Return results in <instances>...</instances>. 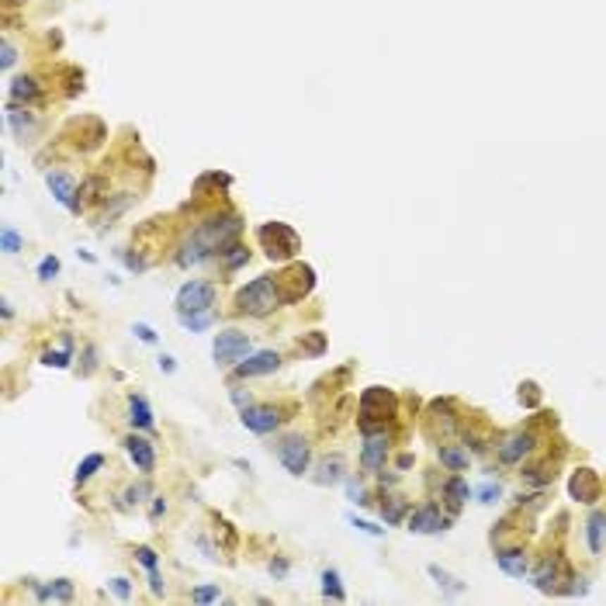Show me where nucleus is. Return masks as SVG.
I'll return each instance as SVG.
<instances>
[{"mask_svg":"<svg viewBox=\"0 0 606 606\" xmlns=\"http://www.w3.org/2000/svg\"><path fill=\"white\" fill-rule=\"evenodd\" d=\"M242 233L240 215H215L202 222V229H194V236L184 242V249L177 253V264L180 267H191V264H202L211 249H218L222 242H233Z\"/></svg>","mask_w":606,"mask_h":606,"instance_id":"obj_1","label":"nucleus"},{"mask_svg":"<svg viewBox=\"0 0 606 606\" xmlns=\"http://www.w3.org/2000/svg\"><path fill=\"white\" fill-rule=\"evenodd\" d=\"M240 309L249 316H267L271 309H278V284L274 278H256L240 291Z\"/></svg>","mask_w":606,"mask_h":606,"instance_id":"obj_2","label":"nucleus"},{"mask_svg":"<svg viewBox=\"0 0 606 606\" xmlns=\"http://www.w3.org/2000/svg\"><path fill=\"white\" fill-rule=\"evenodd\" d=\"M215 305V284L211 281H187L177 291V316L180 312H208Z\"/></svg>","mask_w":606,"mask_h":606,"instance_id":"obj_3","label":"nucleus"},{"mask_svg":"<svg viewBox=\"0 0 606 606\" xmlns=\"http://www.w3.org/2000/svg\"><path fill=\"white\" fill-rule=\"evenodd\" d=\"M260 240L267 242V256L271 260H287L295 249H298V233L287 229L284 222H271L260 229Z\"/></svg>","mask_w":606,"mask_h":606,"instance_id":"obj_4","label":"nucleus"},{"mask_svg":"<svg viewBox=\"0 0 606 606\" xmlns=\"http://www.w3.org/2000/svg\"><path fill=\"white\" fill-rule=\"evenodd\" d=\"M215 364H240L246 354H249V336L246 333H236V329H225L215 336Z\"/></svg>","mask_w":606,"mask_h":606,"instance_id":"obj_5","label":"nucleus"},{"mask_svg":"<svg viewBox=\"0 0 606 606\" xmlns=\"http://www.w3.org/2000/svg\"><path fill=\"white\" fill-rule=\"evenodd\" d=\"M240 419H242V426L253 430V433H274L278 423H281L278 409H271V405H246Z\"/></svg>","mask_w":606,"mask_h":606,"instance_id":"obj_6","label":"nucleus"},{"mask_svg":"<svg viewBox=\"0 0 606 606\" xmlns=\"http://www.w3.org/2000/svg\"><path fill=\"white\" fill-rule=\"evenodd\" d=\"M278 457H281V464L291 475H305V468H309V444L298 440V437H287L278 447Z\"/></svg>","mask_w":606,"mask_h":606,"instance_id":"obj_7","label":"nucleus"},{"mask_svg":"<svg viewBox=\"0 0 606 606\" xmlns=\"http://www.w3.org/2000/svg\"><path fill=\"white\" fill-rule=\"evenodd\" d=\"M385 454H388V433L378 430V433H367V444H364V454H361V464L378 471L385 464Z\"/></svg>","mask_w":606,"mask_h":606,"instance_id":"obj_8","label":"nucleus"},{"mask_svg":"<svg viewBox=\"0 0 606 606\" xmlns=\"http://www.w3.org/2000/svg\"><path fill=\"white\" fill-rule=\"evenodd\" d=\"M278 364H281V357H278L274 350H260V354H253L249 361L236 364V374H240V378H253V374H267V371H278Z\"/></svg>","mask_w":606,"mask_h":606,"instance_id":"obj_9","label":"nucleus"},{"mask_svg":"<svg viewBox=\"0 0 606 606\" xmlns=\"http://www.w3.org/2000/svg\"><path fill=\"white\" fill-rule=\"evenodd\" d=\"M45 184H49L52 198H56L59 204H66V208H73V211L80 208L77 198H73V194H77V187H73V180H70L66 173H45Z\"/></svg>","mask_w":606,"mask_h":606,"instance_id":"obj_10","label":"nucleus"},{"mask_svg":"<svg viewBox=\"0 0 606 606\" xmlns=\"http://www.w3.org/2000/svg\"><path fill=\"white\" fill-rule=\"evenodd\" d=\"M125 450H128V457L135 461V468L139 471H153V464H156V454H153V444L149 440H142V437H128L125 440Z\"/></svg>","mask_w":606,"mask_h":606,"instance_id":"obj_11","label":"nucleus"},{"mask_svg":"<svg viewBox=\"0 0 606 606\" xmlns=\"http://www.w3.org/2000/svg\"><path fill=\"white\" fill-rule=\"evenodd\" d=\"M530 450H533V433H513L506 444L499 447V461L517 464V461H524V454H530Z\"/></svg>","mask_w":606,"mask_h":606,"instance_id":"obj_12","label":"nucleus"},{"mask_svg":"<svg viewBox=\"0 0 606 606\" xmlns=\"http://www.w3.org/2000/svg\"><path fill=\"white\" fill-rule=\"evenodd\" d=\"M409 530H416V533H437V530H444V517L437 513V506H423V509L412 513Z\"/></svg>","mask_w":606,"mask_h":606,"instance_id":"obj_13","label":"nucleus"},{"mask_svg":"<svg viewBox=\"0 0 606 606\" xmlns=\"http://www.w3.org/2000/svg\"><path fill=\"white\" fill-rule=\"evenodd\" d=\"M495 565L502 568L506 575H513V579H524L526 571H530L524 551H499V555H495Z\"/></svg>","mask_w":606,"mask_h":606,"instance_id":"obj_14","label":"nucleus"},{"mask_svg":"<svg viewBox=\"0 0 606 606\" xmlns=\"http://www.w3.org/2000/svg\"><path fill=\"white\" fill-rule=\"evenodd\" d=\"M128 419H132V426H139V430H149V426H153V409H149V402H146L142 395H132V399H128Z\"/></svg>","mask_w":606,"mask_h":606,"instance_id":"obj_15","label":"nucleus"},{"mask_svg":"<svg viewBox=\"0 0 606 606\" xmlns=\"http://www.w3.org/2000/svg\"><path fill=\"white\" fill-rule=\"evenodd\" d=\"M35 593H39L42 603H49V600H63V603H66V600L73 596V586H70L66 579H56L52 586H35Z\"/></svg>","mask_w":606,"mask_h":606,"instance_id":"obj_16","label":"nucleus"},{"mask_svg":"<svg viewBox=\"0 0 606 606\" xmlns=\"http://www.w3.org/2000/svg\"><path fill=\"white\" fill-rule=\"evenodd\" d=\"M571 495H579L582 502H593L596 499V478H593V471H579L571 478Z\"/></svg>","mask_w":606,"mask_h":606,"instance_id":"obj_17","label":"nucleus"},{"mask_svg":"<svg viewBox=\"0 0 606 606\" xmlns=\"http://www.w3.org/2000/svg\"><path fill=\"white\" fill-rule=\"evenodd\" d=\"M603 530H606V513L603 509H596V513L589 517V551H593V555L603 551Z\"/></svg>","mask_w":606,"mask_h":606,"instance_id":"obj_18","label":"nucleus"},{"mask_svg":"<svg viewBox=\"0 0 606 606\" xmlns=\"http://www.w3.org/2000/svg\"><path fill=\"white\" fill-rule=\"evenodd\" d=\"M39 97V83L32 77H18L11 83V101H35Z\"/></svg>","mask_w":606,"mask_h":606,"instance_id":"obj_19","label":"nucleus"},{"mask_svg":"<svg viewBox=\"0 0 606 606\" xmlns=\"http://www.w3.org/2000/svg\"><path fill=\"white\" fill-rule=\"evenodd\" d=\"M340 471H343V461H340V457H326L323 464H319V475H316V482H319V485H336V482H340Z\"/></svg>","mask_w":606,"mask_h":606,"instance_id":"obj_20","label":"nucleus"},{"mask_svg":"<svg viewBox=\"0 0 606 606\" xmlns=\"http://www.w3.org/2000/svg\"><path fill=\"white\" fill-rule=\"evenodd\" d=\"M323 596L336 600V603H343V600H347V593H343V586H340V575H336L333 568H326L323 571Z\"/></svg>","mask_w":606,"mask_h":606,"instance_id":"obj_21","label":"nucleus"},{"mask_svg":"<svg viewBox=\"0 0 606 606\" xmlns=\"http://www.w3.org/2000/svg\"><path fill=\"white\" fill-rule=\"evenodd\" d=\"M177 319H180L184 329H191V333H204L211 326V312H180Z\"/></svg>","mask_w":606,"mask_h":606,"instance_id":"obj_22","label":"nucleus"},{"mask_svg":"<svg viewBox=\"0 0 606 606\" xmlns=\"http://www.w3.org/2000/svg\"><path fill=\"white\" fill-rule=\"evenodd\" d=\"M440 461H444L450 471L468 468V454H464V450H457V447H440Z\"/></svg>","mask_w":606,"mask_h":606,"instance_id":"obj_23","label":"nucleus"},{"mask_svg":"<svg viewBox=\"0 0 606 606\" xmlns=\"http://www.w3.org/2000/svg\"><path fill=\"white\" fill-rule=\"evenodd\" d=\"M430 575H433V579H437V582L444 586V589H447V593H450V596H457V593H464V582H461V579H454V575H447L444 568L430 565Z\"/></svg>","mask_w":606,"mask_h":606,"instance_id":"obj_24","label":"nucleus"},{"mask_svg":"<svg viewBox=\"0 0 606 606\" xmlns=\"http://www.w3.org/2000/svg\"><path fill=\"white\" fill-rule=\"evenodd\" d=\"M218 253L225 256V267H229V271H236V267H242V264L249 260V253H246L242 246H236V242H229V246H225V249H218Z\"/></svg>","mask_w":606,"mask_h":606,"instance_id":"obj_25","label":"nucleus"},{"mask_svg":"<svg viewBox=\"0 0 606 606\" xmlns=\"http://www.w3.org/2000/svg\"><path fill=\"white\" fill-rule=\"evenodd\" d=\"M558 568H562V562H558V558H555V562H551V558H548V562H544V565L537 568V575H533V582H537V586H540V589H548V586H551V582H555V575H558Z\"/></svg>","mask_w":606,"mask_h":606,"instance_id":"obj_26","label":"nucleus"},{"mask_svg":"<svg viewBox=\"0 0 606 606\" xmlns=\"http://www.w3.org/2000/svg\"><path fill=\"white\" fill-rule=\"evenodd\" d=\"M444 495L450 499V502H454V506H461V502H464V499L471 495V488L461 482V478H450V482L444 485Z\"/></svg>","mask_w":606,"mask_h":606,"instance_id":"obj_27","label":"nucleus"},{"mask_svg":"<svg viewBox=\"0 0 606 606\" xmlns=\"http://www.w3.org/2000/svg\"><path fill=\"white\" fill-rule=\"evenodd\" d=\"M101 464H104V454H90V457H83L80 464H77V482H87Z\"/></svg>","mask_w":606,"mask_h":606,"instance_id":"obj_28","label":"nucleus"},{"mask_svg":"<svg viewBox=\"0 0 606 606\" xmlns=\"http://www.w3.org/2000/svg\"><path fill=\"white\" fill-rule=\"evenodd\" d=\"M7 121H11V128H14L18 135L32 132V125H35V121H32V115H21L18 108H11V111H7Z\"/></svg>","mask_w":606,"mask_h":606,"instance_id":"obj_29","label":"nucleus"},{"mask_svg":"<svg viewBox=\"0 0 606 606\" xmlns=\"http://www.w3.org/2000/svg\"><path fill=\"white\" fill-rule=\"evenodd\" d=\"M42 364H49V367H70V343L63 350H45Z\"/></svg>","mask_w":606,"mask_h":606,"instance_id":"obj_30","label":"nucleus"},{"mask_svg":"<svg viewBox=\"0 0 606 606\" xmlns=\"http://www.w3.org/2000/svg\"><path fill=\"white\" fill-rule=\"evenodd\" d=\"M191 600H194V603H218L222 593H218V586H198V589L191 593Z\"/></svg>","mask_w":606,"mask_h":606,"instance_id":"obj_31","label":"nucleus"},{"mask_svg":"<svg viewBox=\"0 0 606 606\" xmlns=\"http://www.w3.org/2000/svg\"><path fill=\"white\" fill-rule=\"evenodd\" d=\"M56 274H59V260H56V256H45L39 264V278L42 281H52Z\"/></svg>","mask_w":606,"mask_h":606,"instance_id":"obj_32","label":"nucleus"},{"mask_svg":"<svg viewBox=\"0 0 606 606\" xmlns=\"http://www.w3.org/2000/svg\"><path fill=\"white\" fill-rule=\"evenodd\" d=\"M381 513H385V524H399V520H402V513H405V502L392 499V502H388V509H381Z\"/></svg>","mask_w":606,"mask_h":606,"instance_id":"obj_33","label":"nucleus"},{"mask_svg":"<svg viewBox=\"0 0 606 606\" xmlns=\"http://www.w3.org/2000/svg\"><path fill=\"white\" fill-rule=\"evenodd\" d=\"M18 249H21V236L11 225H4V253H18Z\"/></svg>","mask_w":606,"mask_h":606,"instance_id":"obj_34","label":"nucleus"},{"mask_svg":"<svg viewBox=\"0 0 606 606\" xmlns=\"http://www.w3.org/2000/svg\"><path fill=\"white\" fill-rule=\"evenodd\" d=\"M111 593L118 596V600H132V586H128V579H111Z\"/></svg>","mask_w":606,"mask_h":606,"instance_id":"obj_35","label":"nucleus"},{"mask_svg":"<svg viewBox=\"0 0 606 606\" xmlns=\"http://www.w3.org/2000/svg\"><path fill=\"white\" fill-rule=\"evenodd\" d=\"M135 558H139V565L149 568V571L156 568V551H153V548H139V551H135Z\"/></svg>","mask_w":606,"mask_h":606,"instance_id":"obj_36","label":"nucleus"},{"mask_svg":"<svg viewBox=\"0 0 606 606\" xmlns=\"http://www.w3.org/2000/svg\"><path fill=\"white\" fill-rule=\"evenodd\" d=\"M499 495H502V488H499V485H492V482H485L482 488H478V499H482V502H495Z\"/></svg>","mask_w":606,"mask_h":606,"instance_id":"obj_37","label":"nucleus"},{"mask_svg":"<svg viewBox=\"0 0 606 606\" xmlns=\"http://www.w3.org/2000/svg\"><path fill=\"white\" fill-rule=\"evenodd\" d=\"M347 524H354L357 530H364V533H371V537H381V526L367 524V520H357V517H347Z\"/></svg>","mask_w":606,"mask_h":606,"instance_id":"obj_38","label":"nucleus"},{"mask_svg":"<svg viewBox=\"0 0 606 606\" xmlns=\"http://www.w3.org/2000/svg\"><path fill=\"white\" fill-rule=\"evenodd\" d=\"M132 333H135V336H139L142 343H156V333H153V329H149L146 323H135V329H132Z\"/></svg>","mask_w":606,"mask_h":606,"instance_id":"obj_39","label":"nucleus"},{"mask_svg":"<svg viewBox=\"0 0 606 606\" xmlns=\"http://www.w3.org/2000/svg\"><path fill=\"white\" fill-rule=\"evenodd\" d=\"M347 495H350V502H357V506L367 502V495H364V488L357 482H347Z\"/></svg>","mask_w":606,"mask_h":606,"instance_id":"obj_40","label":"nucleus"},{"mask_svg":"<svg viewBox=\"0 0 606 606\" xmlns=\"http://www.w3.org/2000/svg\"><path fill=\"white\" fill-rule=\"evenodd\" d=\"M125 267H128V271H146V260L135 256V253H125Z\"/></svg>","mask_w":606,"mask_h":606,"instance_id":"obj_41","label":"nucleus"},{"mask_svg":"<svg viewBox=\"0 0 606 606\" xmlns=\"http://www.w3.org/2000/svg\"><path fill=\"white\" fill-rule=\"evenodd\" d=\"M14 59H18V56H14V45H11V42H4V56H0L4 70H7V66H14Z\"/></svg>","mask_w":606,"mask_h":606,"instance_id":"obj_42","label":"nucleus"},{"mask_svg":"<svg viewBox=\"0 0 606 606\" xmlns=\"http://www.w3.org/2000/svg\"><path fill=\"white\" fill-rule=\"evenodd\" d=\"M146 492H149L146 485H132V488H128V502H142V495H146Z\"/></svg>","mask_w":606,"mask_h":606,"instance_id":"obj_43","label":"nucleus"},{"mask_svg":"<svg viewBox=\"0 0 606 606\" xmlns=\"http://www.w3.org/2000/svg\"><path fill=\"white\" fill-rule=\"evenodd\" d=\"M271 575L284 579V575H287V562H281V558H278V562H271Z\"/></svg>","mask_w":606,"mask_h":606,"instance_id":"obj_44","label":"nucleus"},{"mask_svg":"<svg viewBox=\"0 0 606 606\" xmlns=\"http://www.w3.org/2000/svg\"><path fill=\"white\" fill-rule=\"evenodd\" d=\"M160 367L166 371V374H173V371H177V364H173V357H160Z\"/></svg>","mask_w":606,"mask_h":606,"instance_id":"obj_45","label":"nucleus"},{"mask_svg":"<svg viewBox=\"0 0 606 606\" xmlns=\"http://www.w3.org/2000/svg\"><path fill=\"white\" fill-rule=\"evenodd\" d=\"M163 509H166V502H163V499H156V502H153V513H149V517H153V520H156V517H160Z\"/></svg>","mask_w":606,"mask_h":606,"instance_id":"obj_46","label":"nucleus"}]
</instances>
